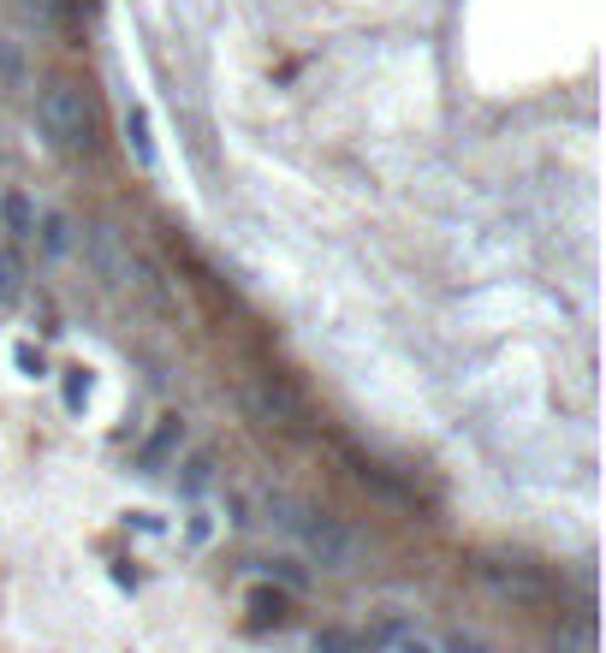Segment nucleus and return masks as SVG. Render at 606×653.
Masks as SVG:
<instances>
[{
    "instance_id": "f257e3e1",
    "label": "nucleus",
    "mask_w": 606,
    "mask_h": 653,
    "mask_svg": "<svg viewBox=\"0 0 606 653\" xmlns=\"http://www.w3.org/2000/svg\"><path fill=\"white\" fill-rule=\"evenodd\" d=\"M268 523L280 529L309 564H321V571H357L362 564V535L357 529H345L334 511L309 505V500H298V493H268Z\"/></svg>"
},
{
    "instance_id": "f03ea898",
    "label": "nucleus",
    "mask_w": 606,
    "mask_h": 653,
    "mask_svg": "<svg viewBox=\"0 0 606 653\" xmlns=\"http://www.w3.org/2000/svg\"><path fill=\"white\" fill-rule=\"evenodd\" d=\"M37 125L72 161H96L101 154V108H96V90L78 78H54L37 96Z\"/></svg>"
},
{
    "instance_id": "7ed1b4c3",
    "label": "nucleus",
    "mask_w": 606,
    "mask_h": 653,
    "mask_svg": "<svg viewBox=\"0 0 606 653\" xmlns=\"http://www.w3.org/2000/svg\"><path fill=\"white\" fill-rule=\"evenodd\" d=\"M470 576H476L494 600H506V606H517V612H542V606H553V600H559V582H553L542 564H524V559H494V553H481V559L470 564Z\"/></svg>"
},
{
    "instance_id": "20e7f679",
    "label": "nucleus",
    "mask_w": 606,
    "mask_h": 653,
    "mask_svg": "<svg viewBox=\"0 0 606 653\" xmlns=\"http://www.w3.org/2000/svg\"><path fill=\"white\" fill-rule=\"evenodd\" d=\"M83 255H90V268H96V280L108 285V291H131L137 285V250H131V238L113 227V220H90L83 227Z\"/></svg>"
},
{
    "instance_id": "39448f33",
    "label": "nucleus",
    "mask_w": 606,
    "mask_h": 653,
    "mask_svg": "<svg viewBox=\"0 0 606 653\" xmlns=\"http://www.w3.org/2000/svg\"><path fill=\"white\" fill-rule=\"evenodd\" d=\"M245 410H250V422L280 428V434L304 428V399H298L291 381H280V374H256V381H245Z\"/></svg>"
},
{
    "instance_id": "423d86ee",
    "label": "nucleus",
    "mask_w": 606,
    "mask_h": 653,
    "mask_svg": "<svg viewBox=\"0 0 606 653\" xmlns=\"http://www.w3.org/2000/svg\"><path fill=\"white\" fill-rule=\"evenodd\" d=\"M351 475L362 481V488H369L375 493V500L380 505H393V511H410V505H417V493H410L405 488V481H398L393 470H380V463L375 458H362V452H351Z\"/></svg>"
},
{
    "instance_id": "0eeeda50",
    "label": "nucleus",
    "mask_w": 606,
    "mask_h": 653,
    "mask_svg": "<svg viewBox=\"0 0 606 653\" xmlns=\"http://www.w3.org/2000/svg\"><path fill=\"white\" fill-rule=\"evenodd\" d=\"M179 440H185V422H179V416H161V428H155V434L143 440V452H137V470H143V475H161Z\"/></svg>"
},
{
    "instance_id": "6e6552de",
    "label": "nucleus",
    "mask_w": 606,
    "mask_h": 653,
    "mask_svg": "<svg viewBox=\"0 0 606 653\" xmlns=\"http://www.w3.org/2000/svg\"><path fill=\"white\" fill-rule=\"evenodd\" d=\"M280 630L286 624V594H274V589H256L250 594V630Z\"/></svg>"
},
{
    "instance_id": "1a4fd4ad",
    "label": "nucleus",
    "mask_w": 606,
    "mask_h": 653,
    "mask_svg": "<svg viewBox=\"0 0 606 653\" xmlns=\"http://www.w3.org/2000/svg\"><path fill=\"white\" fill-rule=\"evenodd\" d=\"M19 291H24V262H19V250H0V303H19Z\"/></svg>"
},
{
    "instance_id": "9d476101",
    "label": "nucleus",
    "mask_w": 606,
    "mask_h": 653,
    "mask_svg": "<svg viewBox=\"0 0 606 653\" xmlns=\"http://www.w3.org/2000/svg\"><path fill=\"white\" fill-rule=\"evenodd\" d=\"M42 250H48V255H66V250H72V220H66L60 209L42 214Z\"/></svg>"
},
{
    "instance_id": "9b49d317",
    "label": "nucleus",
    "mask_w": 606,
    "mask_h": 653,
    "mask_svg": "<svg viewBox=\"0 0 606 653\" xmlns=\"http://www.w3.org/2000/svg\"><path fill=\"white\" fill-rule=\"evenodd\" d=\"M7 232L12 238H37V209H30V197H19V191L7 197Z\"/></svg>"
},
{
    "instance_id": "f8f14e48",
    "label": "nucleus",
    "mask_w": 606,
    "mask_h": 653,
    "mask_svg": "<svg viewBox=\"0 0 606 653\" xmlns=\"http://www.w3.org/2000/svg\"><path fill=\"white\" fill-rule=\"evenodd\" d=\"M126 137H131L137 161L149 167V161H155V143H149V113H143V108H131V113H126Z\"/></svg>"
},
{
    "instance_id": "ddd939ff",
    "label": "nucleus",
    "mask_w": 606,
    "mask_h": 653,
    "mask_svg": "<svg viewBox=\"0 0 606 653\" xmlns=\"http://www.w3.org/2000/svg\"><path fill=\"white\" fill-rule=\"evenodd\" d=\"M209 481H215V458H209V452H197V458L185 463V493H202Z\"/></svg>"
},
{
    "instance_id": "4468645a",
    "label": "nucleus",
    "mask_w": 606,
    "mask_h": 653,
    "mask_svg": "<svg viewBox=\"0 0 606 653\" xmlns=\"http://www.w3.org/2000/svg\"><path fill=\"white\" fill-rule=\"evenodd\" d=\"M362 642H357V635H345V630H321L316 635V653H357Z\"/></svg>"
},
{
    "instance_id": "2eb2a0df",
    "label": "nucleus",
    "mask_w": 606,
    "mask_h": 653,
    "mask_svg": "<svg viewBox=\"0 0 606 653\" xmlns=\"http://www.w3.org/2000/svg\"><path fill=\"white\" fill-rule=\"evenodd\" d=\"M90 399V381H83V369H66V410H83Z\"/></svg>"
},
{
    "instance_id": "dca6fc26",
    "label": "nucleus",
    "mask_w": 606,
    "mask_h": 653,
    "mask_svg": "<svg viewBox=\"0 0 606 653\" xmlns=\"http://www.w3.org/2000/svg\"><path fill=\"white\" fill-rule=\"evenodd\" d=\"M24 12H30V19H37L42 30L60 24V0H24Z\"/></svg>"
},
{
    "instance_id": "f3484780",
    "label": "nucleus",
    "mask_w": 606,
    "mask_h": 653,
    "mask_svg": "<svg viewBox=\"0 0 606 653\" xmlns=\"http://www.w3.org/2000/svg\"><path fill=\"white\" fill-rule=\"evenodd\" d=\"M393 653H435V642H423V635H398Z\"/></svg>"
},
{
    "instance_id": "a211bd4d",
    "label": "nucleus",
    "mask_w": 606,
    "mask_h": 653,
    "mask_svg": "<svg viewBox=\"0 0 606 653\" xmlns=\"http://www.w3.org/2000/svg\"><path fill=\"white\" fill-rule=\"evenodd\" d=\"M453 653H488V647H481L476 635H453Z\"/></svg>"
}]
</instances>
